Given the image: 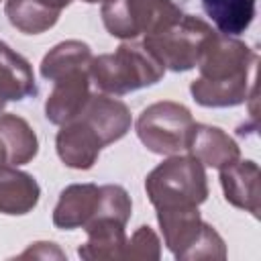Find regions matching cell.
Returning <instances> with one entry per match:
<instances>
[{"label": "cell", "instance_id": "obj_11", "mask_svg": "<svg viewBox=\"0 0 261 261\" xmlns=\"http://www.w3.org/2000/svg\"><path fill=\"white\" fill-rule=\"evenodd\" d=\"M218 171L224 200L259 218V165L251 159H237Z\"/></svg>", "mask_w": 261, "mask_h": 261}, {"label": "cell", "instance_id": "obj_7", "mask_svg": "<svg viewBox=\"0 0 261 261\" xmlns=\"http://www.w3.org/2000/svg\"><path fill=\"white\" fill-rule=\"evenodd\" d=\"M157 222L161 226L165 247L173 253V257L190 261L192 251L206 226L198 206L161 208L157 210Z\"/></svg>", "mask_w": 261, "mask_h": 261}, {"label": "cell", "instance_id": "obj_12", "mask_svg": "<svg viewBox=\"0 0 261 261\" xmlns=\"http://www.w3.org/2000/svg\"><path fill=\"white\" fill-rule=\"evenodd\" d=\"M100 186L96 184H71L61 190L53 208V224L61 230L84 228L98 212Z\"/></svg>", "mask_w": 261, "mask_h": 261}, {"label": "cell", "instance_id": "obj_13", "mask_svg": "<svg viewBox=\"0 0 261 261\" xmlns=\"http://www.w3.org/2000/svg\"><path fill=\"white\" fill-rule=\"evenodd\" d=\"M120 220L110 216H96L92 218L84 230L88 234V241L80 245L77 255L86 261H114L122 259L124 245H126V232Z\"/></svg>", "mask_w": 261, "mask_h": 261}, {"label": "cell", "instance_id": "obj_16", "mask_svg": "<svg viewBox=\"0 0 261 261\" xmlns=\"http://www.w3.org/2000/svg\"><path fill=\"white\" fill-rule=\"evenodd\" d=\"M94 55L88 43L77 39H67L51 47L41 59V75L43 80L55 82L73 71H90Z\"/></svg>", "mask_w": 261, "mask_h": 261}, {"label": "cell", "instance_id": "obj_9", "mask_svg": "<svg viewBox=\"0 0 261 261\" xmlns=\"http://www.w3.org/2000/svg\"><path fill=\"white\" fill-rule=\"evenodd\" d=\"M77 116L84 118L96 130L104 147L120 141L133 124L128 106L108 94H92Z\"/></svg>", "mask_w": 261, "mask_h": 261}, {"label": "cell", "instance_id": "obj_25", "mask_svg": "<svg viewBox=\"0 0 261 261\" xmlns=\"http://www.w3.org/2000/svg\"><path fill=\"white\" fill-rule=\"evenodd\" d=\"M82 2H86V4H98V2H102V0H82Z\"/></svg>", "mask_w": 261, "mask_h": 261}, {"label": "cell", "instance_id": "obj_17", "mask_svg": "<svg viewBox=\"0 0 261 261\" xmlns=\"http://www.w3.org/2000/svg\"><path fill=\"white\" fill-rule=\"evenodd\" d=\"M0 141L6 147L8 165H24L39 153V139L33 126L18 114H0Z\"/></svg>", "mask_w": 261, "mask_h": 261}, {"label": "cell", "instance_id": "obj_22", "mask_svg": "<svg viewBox=\"0 0 261 261\" xmlns=\"http://www.w3.org/2000/svg\"><path fill=\"white\" fill-rule=\"evenodd\" d=\"M4 163H8V155H6V147L0 141V165H4Z\"/></svg>", "mask_w": 261, "mask_h": 261}, {"label": "cell", "instance_id": "obj_18", "mask_svg": "<svg viewBox=\"0 0 261 261\" xmlns=\"http://www.w3.org/2000/svg\"><path fill=\"white\" fill-rule=\"evenodd\" d=\"M4 12L8 22L24 35H41L53 29L61 16V10L45 0H6Z\"/></svg>", "mask_w": 261, "mask_h": 261}, {"label": "cell", "instance_id": "obj_24", "mask_svg": "<svg viewBox=\"0 0 261 261\" xmlns=\"http://www.w3.org/2000/svg\"><path fill=\"white\" fill-rule=\"evenodd\" d=\"M4 106H6V100H4V98H2V94H0V112L4 110Z\"/></svg>", "mask_w": 261, "mask_h": 261}, {"label": "cell", "instance_id": "obj_2", "mask_svg": "<svg viewBox=\"0 0 261 261\" xmlns=\"http://www.w3.org/2000/svg\"><path fill=\"white\" fill-rule=\"evenodd\" d=\"M165 75L163 63L143 41H122L114 53H102L90 63V80L102 94L124 96L157 84Z\"/></svg>", "mask_w": 261, "mask_h": 261}, {"label": "cell", "instance_id": "obj_4", "mask_svg": "<svg viewBox=\"0 0 261 261\" xmlns=\"http://www.w3.org/2000/svg\"><path fill=\"white\" fill-rule=\"evenodd\" d=\"M173 0H102L100 16L106 31L122 41L155 35L181 18Z\"/></svg>", "mask_w": 261, "mask_h": 261}, {"label": "cell", "instance_id": "obj_3", "mask_svg": "<svg viewBox=\"0 0 261 261\" xmlns=\"http://www.w3.org/2000/svg\"><path fill=\"white\" fill-rule=\"evenodd\" d=\"M145 192L155 210L200 206L208 198L206 167L194 155H169L145 177Z\"/></svg>", "mask_w": 261, "mask_h": 261}, {"label": "cell", "instance_id": "obj_14", "mask_svg": "<svg viewBox=\"0 0 261 261\" xmlns=\"http://www.w3.org/2000/svg\"><path fill=\"white\" fill-rule=\"evenodd\" d=\"M188 151L204 167H214V169H222L234 163L237 159H241V147L228 133H224L218 126L200 124V122L194 124Z\"/></svg>", "mask_w": 261, "mask_h": 261}, {"label": "cell", "instance_id": "obj_19", "mask_svg": "<svg viewBox=\"0 0 261 261\" xmlns=\"http://www.w3.org/2000/svg\"><path fill=\"white\" fill-rule=\"evenodd\" d=\"M202 8L218 33L228 37L243 35L255 18V0H202Z\"/></svg>", "mask_w": 261, "mask_h": 261}, {"label": "cell", "instance_id": "obj_23", "mask_svg": "<svg viewBox=\"0 0 261 261\" xmlns=\"http://www.w3.org/2000/svg\"><path fill=\"white\" fill-rule=\"evenodd\" d=\"M8 49V45L4 43V41H0V61H2V55H4V51Z\"/></svg>", "mask_w": 261, "mask_h": 261}, {"label": "cell", "instance_id": "obj_8", "mask_svg": "<svg viewBox=\"0 0 261 261\" xmlns=\"http://www.w3.org/2000/svg\"><path fill=\"white\" fill-rule=\"evenodd\" d=\"M55 149L63 165L86 171L94 167L104 145L96 135V130L84 118L75 116L73 120L61 124V128L57 130Z\"/></svg>", "mask_w": 261, "mask_h": 261}, {"label": "cell", "instance_id": "obj_10", "mask_svg": "<svg viewBox=\"0 0 261 261\" xmlns=\"http://www.w3.org/2000/svg\"><path fill=\"white\" fill-rule=\"evenodd\" d=\"M90 71H73L53 82V90L45 100V116L51 124L73 120L86 106L90 92Z\"/></svg>", "mask_w": 261, "mask_h": 261}, {"label": "cell", "instance_id": "obj_5", "mask_svg": "<svg viewBox=\"0 0 261 261\" xmlns=\"http://www.w3.org/2000/svg\"><path fill=\"white\" fill-rule=\"evenodd\" d=\"M194 116L188 106L171 100L149 104L137 118L135 130L139 141L157 155H175L188 151Z\"/></svg>", "mask_w": 261, "mask_h": 261}, {"label": "cell", "instance_id": "obj_21", "mask_svg": "<svg viewBox=\"0 0 261 261\" xmlns=\"http://www.w3.org/2000/svg\"><path fill=\"white\" fill-rule=\"evenodd\" d=\"M20 257H57V259H63L65 255L55 247V243H47V241H39V243H33V247H29L24 253H20Z\"/></svg>", "mask_w": 261, "mask_h": 261}, {"label": "cell", "instance_id": "obj_6", "mask_svg": "<svg viewBox=\"0 0 261 261\" xmlns=\"http://www.w3.org/2000/svg\"><path fill=\"white\" fill-rule=\"evenodd\" d=\"M216 31L202 18L181 14L171 27L149 35L143 45L163 63L169 71H190L198 65V59Z\"/></svg>", "mask_w": 261, "mask_h": 261}, {"label": "cell", "instance_id": "obj_1", "mask_svg": "<svg viewBox=\"0 0 261 261\" xmlns=\"http://www.w3.org/2000/svg\"><path fill=\"white\" fill-rule=\"evenodd\" d=\"M255 63L257 53L247 43L214 33L198 59L200 75L190 84L194 100L206 108H228L247 102Z\"/></svg>", "mask_w": 261, "mask_h": 261}, {"label": "cell", "instance_id": "obj_15", "mask_svg": "<svg viewBox=\"0 0 261 261\" xmlns=\"http://www.w3.org/2000/svg\"><path fill=\"white\" fill-rule=\"evenodd\" d=\"M41 188L37 179L16 165H0V214L24 216L39 204Z\"/></svg>", "mask_w": 261, "mask_h": 261}, {"label": "cell", "instance_id": "obj_20", "mask_svg": "<svg viewBox=\"0 0 261 261\" xmlns=\"http://www.w3.org/2000/svg\"><path fill=\"white\" fill-rule=\"evenodd\" d=\"M161 257V241L157 232L143 224L139 226L130 239H126L122 259H137V261H157Z\"/></svg>", "mask_w": 261, "mask_h": 261}]
</instances>
